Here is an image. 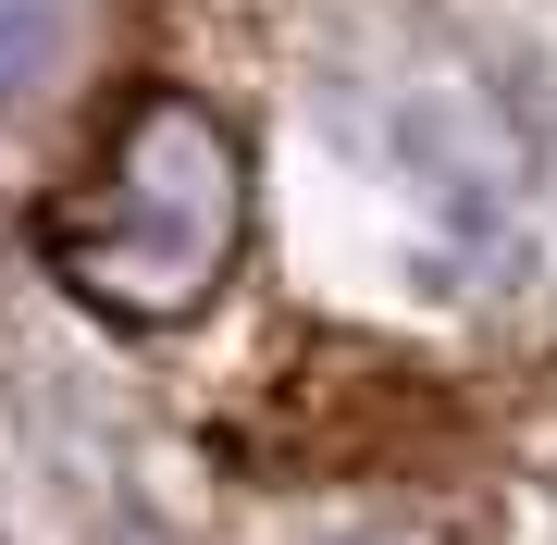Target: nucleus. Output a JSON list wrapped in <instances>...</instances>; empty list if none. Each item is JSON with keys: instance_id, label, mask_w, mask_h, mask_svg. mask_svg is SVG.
<instances>
[{"instance_id": "f257e3e1", "label": "nucleus", "mask_w": 557, "mask_h": 545, "mask_svg": "<svg viewBox=\"0 0 557 545\" xmlns=\"http://www.w3.org/2000/svg\"><path fill=\"white\" fill-rule=\"evenodd\" d=\"M236 236H248V149L186 87H137L38 211L50 273L112 323L211 310V285L236 273Z\"/></svg>"}, {"instance_id": "f03ea898", "label": "nucleus", "mask_w": 557, "mask_h": 545, "mask_svg": "<svg viewBox=\"0 0 557 545\" xmlns=\"http://www.w3.org/2000/svg\"><path fill=\"white\" fill-rule=\"evenodd\" d=\"M50 50H62V0H0V100L50 75Z\"/></svg>"}]
</instances>
